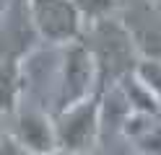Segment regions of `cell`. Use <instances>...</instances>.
Listing matches in <instances>:
<instances>
[{"label":"cell","mask_w":161,"mask_h":155,"mask_svg":"<svg viewBox=\"0 0 161 155\" xmlns=\"http://www.w3.org/2000/svg\"><path fill=\"white\" fill-rule=\"evenodd\" d=\"M117 90H119V96H122V101H125V106H127L130 114L161 116V103L156 101L153 93L135 78V72H127V75L117 83Z\"/></svg>","instance_id":"obj_10"},{"label":"cell","mask_w":161,"mask_h":155,"mask_svg":"<svg viewBox=\"0 0 161 155\" xmlns=\"http://www.w3.org/2000/svg\"><path fill=\"white\" fill-rule=\"evenodd\" d=\"M26 36L36 39L31 21H29L26 0H13L8 5V10L3 13V21H0V47H3V54L24 59V54H29L34 47L26 41Z\"/></svg>","instance_id":"obj_7"},{"label":"cell","mask_w":161,"mask_h":155,"mask_svg":"<svg viewBox=\"0 0 161 155\" xmlns=\"http://www.w3.org/2000/svg\"><path fill=\"white\" fill-rule=\"evenodd\" d=\"M133 72L161 103V59H138Z\"/></svg>","instance_id":"obj_12"},{"label":"cell","mask_w":161,"mask_h":155,"mask_svg":"<svg viewBox=\"0 0 161 155\" xmlns=\"http://www.w3.org/2000/svg\"><path fill=\"white\" fill-rule=\"evenodd\" d=\"M29 21L39 41L65 47L83 36V18L73 0H26Z\"/></svg>","instance_id":"obj_4"},{"label":"cell","mask_w":161,"mask_h":155,"mask_svg":"<svg viewBox=\"0 0 161 155\" xmlns=\"http://www.w3.org/2000/svg\"><path fill=\"white\" fill-rule=\"evenodd\" d=\"M119 129L140 155H161V116L127 114Z\"/></svg>","instance_id":"obj_9"},{"label":"cell","mask_w":161,"mask_h":155,"mask_svg":"<svg viewBox=\"0 0 161 155\" xmlns=\"http://www.w3.org/2000/svg\"><path fill=\"white\" fill-rule=\"evenodd\" d=\"M88 155H91V152H88Z\"/></svg>","instance_id":"obj_15"},{"label":"cell","mask_w":161,"mask_h":155,"mask_svg":"<svg viewBox=\"0 0 161 155\" xmlns=\"http://www.w3.org/2000/svg\"><path fill=\"white\" fill-rule=\"evenodd\" d=\"M26 90V75H24V59L18 57H0V114L13 116L21 109V96Z\"/></svg>","instance_id":"obj_8"},{"label":"cell","mask_w":161,"mask_h":155,"mask_svg":"<svg viewBox=\"0 0 161 155\" xmlns=\"http://www.w3.org/2000/svg\"><path fill=\"white\" fill-rule=\"evenodd\" d=\"M140 59H161V13L153 5H135L119 18Z\"/></svg>","instance_id":"obj_6"},{"label":"cell","mask_w":161,"mask_h":155,"mask_svg":"<svg viewBox=\"0 0 161 155\" xmlns=\"http://www.w3.org/2000/svg\"><path fill=\"white\" fill-rule=\"evenodd\" d=\"M0 155H34V152H29L26 147L18 140H13L11 134H3V137H0Z\"/></svg>","instance_id":"obj_13"},{"label":"cell","mask_w":161,"mask_h":155,"mask_svg":"<svg viewBox=\"0 0 161 155\" xmlns=\"http://www.w3.org/2000/svg\"><path fill=\"white\" fill-rule=\"evenodd\" d=\"M47 155H70V152H65V150H60V147H55L52 152H47Z\"/></svg>","instance_id":"obj_14"},{"label":"cell","mask_w":161,"mask_h":155,"mask_svg":"<svg viewBox=\"0 0 161 155\" xmlns=\"http://www.w3.org/2000/svg\"><path fill=\"white\" fill-rule=\"evenodd\" d=\"M55 142L70 155H88L102 134V98L99 93L52 114Z\"/></svg>","instance_id":"obj_2"},{"label":"cell","mask_w":161,"mask_h":155,"mask_svg":"<svg viewBox=\"0 0 161 155\" xmlns=\"http://www.w3.org/2000/svg\"><path fill=\"white\" fill-rule=\"evenodd\" d=\"M80 41L86 44L88 54L94 59L99 93L117 85L127 72L135 70L138 59H140L127 28L114 16L104 18V21H96V23H88L83 28Z\"/></svg>","instance_id":"obj_1"},{"label":"cell","mask_w":161,"mask_h":155,"mask_svg":"<svg viewBox=\"0 0 161 155\" xmlns=\"http://www.w3.org/2000/svg\"><path fill=\"white\" fill-rule=\"evenodd\" d=\"M73 5L78 8L80 18H83V26H88V23H96V21L112 18L122 8V0H73Z\"/></svg>","instance_id":"obj_11"},{"label":"cell","mask_w":161,"mask_h":155,"mask_svg":"<svg viewBox=\"0 0 161 155\" xmlns=\"http://www.w3.org/2000/svg\"><path fill=\"white\" fill-rule=\"evenodd\" d=\"M8 134L34 155H47L57 147L52 114L42 109H18L13 114V129Z\"/></svg>","instance_id":"obj_5"},{"label":"cell","mask_w":161,"mask_h":155,"mask_svg":"<svg viewBox=\"0 0 161 155\" xmlns=\"http://www.w3.org/2000/svg\"><path fill=\"white\" fill-rule=\"evenodd\" d=\"M99 93L96 85V67L88 54L83 41H70L63 47L60 57V70H57V85H55V111H63L73 103H80L83 98Z\"/></svg>","instance_id":"obj_3"}]
</instances>
